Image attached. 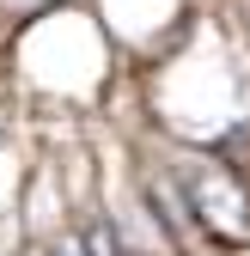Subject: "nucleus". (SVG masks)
<instances>
[{
	"instance_id": "nucleus-1",
	"label": "nucleus",
	"mask_w": 250,
	"mask_h": 256,
	"mask_svg": "<svg viewBox=\"0 0 250 256\" xmlns=\"http://www.w3.org/2000/svg\"><path fill=\"white\" fill-rule=\"evenodd\" d=\"M152 152L177 171L183 196H190V208H196L202 238L220 250V256L250 250V183H238L208 146H183V140H165V134H159V140H152Z\"/></svg>"
},
{
	"instance_id": "nucleus-2",
	"label": "nucleus",
	"mask_w": 250,
	"mask_h": 256,
	"mask_svg": "<svg viewBox=\"0 0 250 256\" xmlns=\"http://www.w3.org/2000/svg\"><path fill=\"white\" fill-rule=\"evenodd\" d=\"M43 256H86V238H80V232H61V238L43 244Z\"/></svg>"
},
{
	"instance_id": "nucleus-3",
	"label": "nucleus",
	"mask_w": 250,
	"mask_h": 256,
	"mask_svg": "<svg viewBox=\"0 0 250 256\" xmlns=\"http://www.w3.org/2000/svg\"><path fill=\"white\" fill-rule=\"evenodd\" d=\"M122 256H134V250H122Z\"/></svg>"
}]
</instances>
